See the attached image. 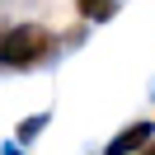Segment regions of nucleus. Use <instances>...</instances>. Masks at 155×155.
Returning a JSON list of instances; mask_svg holds the SVG:
<instances>
[{"instance_id":"nucleus-3","label":"nucleus","mask_w":155,"mask_h":155,"mask_svg":"<svg viewBox=\"0 0 155 155\" xmlns=\"http://www.w3.org/2000/svg\"><path fill=\"white\" fill-rule=\"evenodd\" d=\"M117 10H122V0H75V14L85 24H108Z\"/></svg>"},{"instance_id":"nucleus-6","label":"nucleus","mask_w":155,"mask_h":155,"mask_svg":"<svg viewBox=\"0 0 155 155\" xmlns=\"http://www.w3.org/2000/svg\"><path fill=\"white\" fill-rule=\"evenodd\" d=\"M141 155H155V141H150V146H146V150H141Z\"/></svg>"},{"instance_id":"nucleus-1","label":"nucleus","mask_w":155,"mask_h":155,"mask_svg":"<svg viewBox=\"0 0 155 155\" xmlns=\"http://www.w3.org/2000/svg\"><path fill=\"white\" fill-rule=\"evenodd\" d=\"M52 52H57V33L42 24H14L0 33V71H33L52 61Z\"/></svg>"},{"instance_id":"nucleus-5","label":"nucleus","mask_w":155,"mask_h":155,"mask_svg":"<svg viewBox=\"0 0 155 155\" xmlns=\"http://www.w3.org/2000/svg\"><path fill=\"white\" fill-rule=\"evenodd\" d=\"M0 155H24V146H19V141H5V146H0Z\"/></svg>"},{"instance_id":"nucleus-4","label":"nucleus","mask_w":155,"mask_h":155,"mask_svg":"<svg viewBox=\"0 0 155 155\" xmlns=\"http://www.w3.org/2000/svg\"><path fill=\"white\" fill-rule=\"evenodd\" d=\"M47 122H52V113H28L19 127H14V141H19V146H33L42 132H47Z\"/></svg>"},{"instance_id":"nucleus-2","label":"nucleus","mask_w":155,"mask_h":155,"mask_svg":"<svg viewBox=\"0 0 155 155\" xmlns=\"http://www.w3.org/2000/svg\"><path fill=\"white\" fill-rule=\"evenodd\" d=\"M150 141H155V122L150 117H136V122H127L122 132H113V141L104 146V155H141Z\"/></svg>"}]
</instances>
